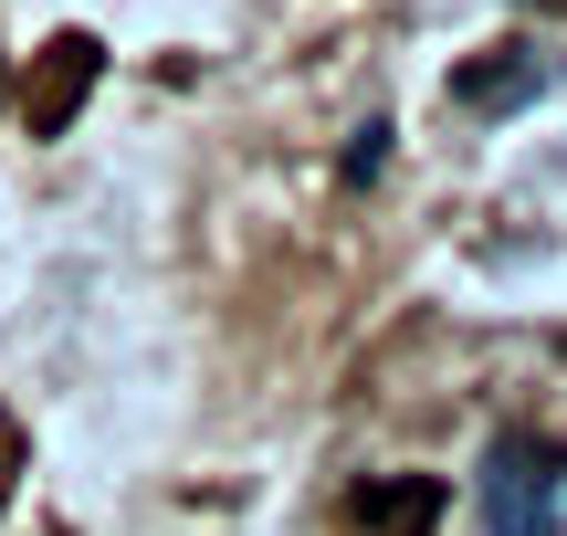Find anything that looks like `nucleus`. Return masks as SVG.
<instances>
[{
    "label": "nucleus",
    "instance_id": "f257e3e1",
    "mask_svg": "<svg viewBox=\"0 0 567 536\" xmlns=\"http://www.w3.org/2000/svg\"><path fill=\"white\" fill-rule=\"evenodd\" d=\"M567 505V453L547 432H494L484 453V536H557Z\"/></svg>",
    "mask_w": 567,
    "mask_h": 536
},
{
    "label": "nucleus",
    "instance_id": "f03ea898",
    "mask_svg": "<svg viewBox=\"0 0 567 536\" xmlns=\"http://www.w3.org/2000/svg\"><path fill=\"white\" fill-rule=\"evenodd\" d=\"M95 74H105V42L95 32H53L32 53V74H21V126L32 137H63L84 116V95H95Z\"/></svg>",
    "mask_w": 567,
    "mask_h": 536
},
{
    "label": "nucleus",
    "instance_id": "7ed1b4c3",
    "mask_svg": "<svg viewBox=\"0 0 567 536\" xmlns=\"http://www.w3.org/2000/svg\"><path fill=\"white\" fill-rule=\"evenodd\" d=\"M347 526H358V536H431V526H442V474H389V484H358Z\"/></svg>",
    "mask_w": 567,
    "mask_h": 536
},
{
    "label": "nucleus",
    "instance_id": "20e7f679",
    "mask_svg": "<svg viewBox=\"0 0 567 536\" xmlns=\"http://www.w3.org/2000/svg\"><path fill=\"white\" fill-rule=\"evenodd\" d=\"M452 95H463L473 116H515V105L547 95V63H536L526 42H494L484 63H463V74H452Z\"/></svg>",
    "mask_w": 567,
    "mask_h": 536
},
{
    "label": "nucleus",
    "instance_id": "39448f33",
    "mask_svg": "<svg viewBox=\"0 0 567 536\" xmlns=\"http://www.w3.org/2000/svg\"><path fill=\"white\" fill-rule=\"evenodd\" d=\"M379 158H389V126H358V147H347V179H379Z\"/></svg>",
    "mask_w": 567,
    "mask_h": 536
},
{
    "label": "nucleus",
    "instance_id": "423d86ee",
    "mask_svg": "<svg viewBox=\"0 0 567 536\" xmlns=\"http://www.w3.org/2000/svg\"><path fill=\"white\" fill-rule=\"evenodd\" d=\"M536 11H557V21H567V0H536Z\"/></svg>",
    "mask_w": 567,
    "mask_h": 536
}]
</instances>
